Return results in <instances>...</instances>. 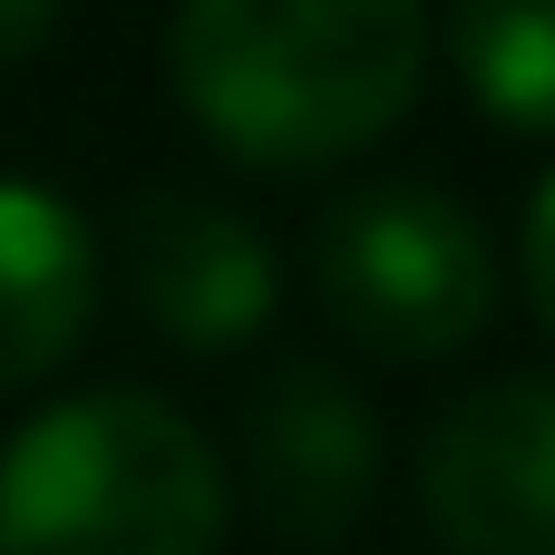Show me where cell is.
I'll return each mask as SVG.
<instances>
[{
	"label": "cell",
	"instance_id": "9c48e42d",
	"mask_svg": "<svg viewBox=\"0 0 555 555\" xmlns=\"http://www.w3.org/2000/svg\"><path fill=\"white\" fill-rule=\"evenodd\" d=\"M517 283H527L537 322L555 332V166L537 176V195H527V224H517Z\"/></svg>",
	"mask_w": 555,
	"mask_h": 555
},
{
	"label": "cell",
	"instance_id": "52a82bcc",
	"mask_svg": "<svg viewBox=\"0 0 555 555\" xmlns=\"http://www.w3.org/2000/svg\"><path fill=\"white\" fill-rule=\"evenodd\" d=\"M98 322V234L68 195L0 176V400L68 371Z\"/></svg>",
	"mask_w": 555,
	"mask_h": 555
},
{
	"label": "cell",
	"instance_id": "3957f363",
	"mask_svg": "<svg viewBox=\"0 0 555 555\" xmlns=\"http://www.w3.org/2000/svg\"><path fill=\"white\" fill-rule=\"evenodd\" d=\"M312 293L371 361H459L498 322V244L449 185L390 176L312 224Z\"/></svg>",
	"mask_w": 555,
	"mask_h": 555
},
{
	"label": "cell",
	"instance_id": "ba28073f",
	"mask_svg": "<svg viewBox=\"0 0 555 555\" xmlns=\"http://www.w3.org/2000/svg\"><path fill=\"white\" fill-rule=\"evenodd\" d=\"M439 49L478 117L555 146V0H449Z\"/></svg>",
	"mask_w": 555,
	"mask_h": 555
},
{
	"label": "cell",
	"instance_id": "8992f818",
	"mask_svg": "<svg viewBox=\"0 0 555 555\" xmlns=\"http://www.w3.org/2000/svg\"><path fill=\"white\" fill-rule=\"evenodd\" d=\"M127 302L156 341L215 361V351H244L273 322L283 263L215 195H137L127 205Z\"/></svg>",
	"mask_w": 555,
	"mask_h": 555
},
{
	"label": "cell",
	"instance_id": "5b68a950",
	"mask_svg": "<svg viewBox=\"0 0 555 555\" xmlns=\"http://www.w3.org/2000/svg\"><path fill=\"white\" fill-rule=\"evenodd\" d=\"M420 517L449 555H555V371H507L429 420Z\"/></svg>",
	"mask_w": 555,
	"mask_h": 555
},
{
	"label": "cell",
	"instance_id": "7a4b0ae2",
	"mask_svg": "<svg viewBox=\"0 0 555 555\" xmlns=\"http://www.w3.org/2000/svg\"><path fill=\"white\" fill-rule=\"evenodd\" d=\"M234 478L156 390H78L0 449V555H215Z\"/></svg>",
	"mask_w": 555,
	"mask_h": 555
},
{
	"label": "cell",
	"instance_id": "30bf717a",
	"mask_svg": "<svg viewBox=\"0 0 555 555\" xmlns=\"http://www.w3.org/2000/svg\"><path fill=\"white\" fill-rule=\"evenodd\" d=\"M59 39V0H0V68H29Z\"/></svg>",
	"mask_w": 555,
	"mask_h": 555
},
{
	"label": "cell",
	"instance_id": "277c9868",
	"mask_svg": "<svg viewBox=\"0 0 555 555\" xmlns=\"http://www.w3.org/2000/svg\"><path fill=\"white\" fill-rule=\"evenodd\" d=\"M380 459H390V439H380V410L341 380V371H322V361H273L254 390H244V410H234V488H244V507H254V527L273 537V546H341L361 517H371V498H380Z\"/></svg>",
	"mask_w": 555,
	"mask_h": 555
},
{
	"label": "cell",
	"instance_id": "6da1fadb",
	"mask_svg": "<svg viewBox=\"0 0 555 555\" xmlns=\"http://www.w3.org/2000/svg\"><path fill=\"white\" fill-rule=\"evenodd\" d=\"M166 88L234 166L312 176L420 107L429 0H176Z\"/></svg>",
	"mask_w": 555,
	"mask_h": 555
}]
</instances>
